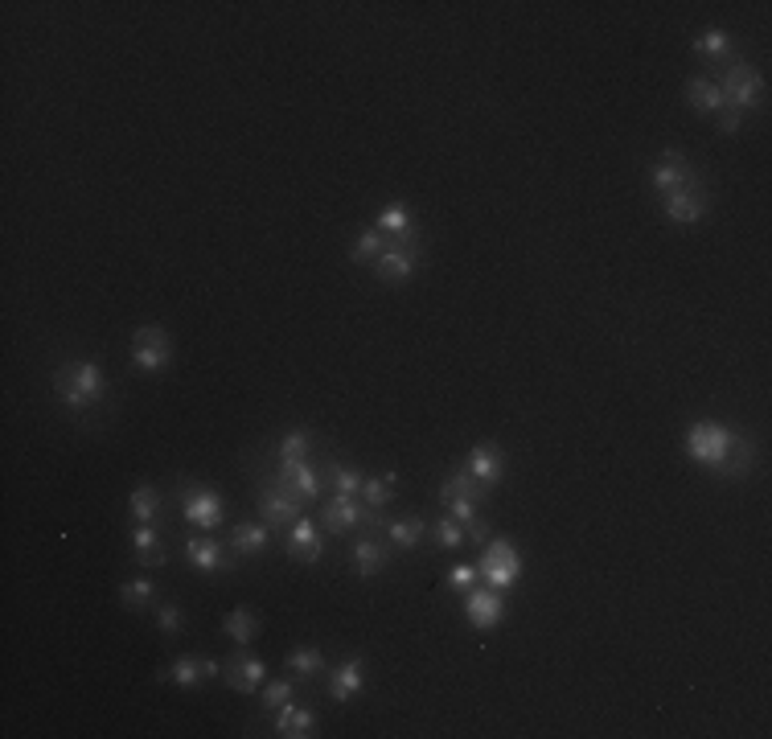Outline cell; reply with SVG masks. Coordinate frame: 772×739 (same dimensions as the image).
<instances>
[{
    "label": "cell",
    "mask_w": 772,
    "mask_h": 739,
    "mask_svg": "<svg viewBox=\"0 0 772 739\" xmlns=\"http://www.w3.org/2000/svg\"><path fill=\"white\" fill-rule=\"evenodd\" d=\"M54 391L62 399V407L70 411H91L103 403L107 395V378L99 370V362H87V358H70L54 370Z\"/></svg>",
    "instance_id": "obj_1"
},
{
    "label": "cell",
    "mask_w": 772,
    "mask_h": 739,
    "mask_svg": "<svg viewBox=\"0 0 772 739\" xmlns=\"http://www.w3.org/2000/svg\"><path fill=\"white\" fill-rule=\"evenodd\" d=\"M719 91H723V103L736 107L740 115H748V111H756V107L764 103V79H760V70L748 66V62H740V58L723 70Z\"/></svg>",
    "instance_id": "obj_2"
},
{
    "label": "cell",
    "mask_w": 772,
    "mask_h": 739,
    "mask_svg": "<svg viewBox=\"0 0 772 739\" xmlns=\"http://www.w3.org/2000/svg\"><path fill=\"white\" fill-rule=\"evenodd\" d=\"M321 526H325L329 534H345V530H382L378 510H370L362 497H345V493H333V497L321 505Z\"/></svg>",
    "instance_id": "obj_3"
},
{
    "label": "cell",
    "mask_w": 772,
    "mask_h": 739,
    "mask_svg": "<svg viewBox=\"0 0 772 739\" xmlns=\"http://www.w3.org/2000/svg\"><path fill=\"white\" fill-rule=\"evenodd\" d=\"M477 575L489 583V588L506 592L510 583H518V579H522V555L510 547L506 538H489L485 547H481V563H477Z\"/></svg>",
    "instance_id": "obj_4"
},
{
    "label": "cell",
    "mask_w": 772,
    "mask_h": 739,
    "mask_svg": "<svg viewBox=\"0 0 772 739\" xmlns=\"http://www.w3.org/2000/svg\"><path fill=\"white\" fill-rule=\"evenodd\" d=\"M731 440H736V427H727V423H715V419H703V423H694L690 432H686V452L707 464V469H719Z\"/></svg>",
    "instance_id": "obj_5"
},
{
    "label": "cell",
    "mask_w": 772,
    "mask_h": 739,
    "mask_svg": "<svg viewBox=\"0 0 772 739\" xmlns=\"http://www.w3.org/2000/svg\"><path fill=\"white\" fill-rule=\"evenodd\" d=\"M423 259V247L411 239V235H399V239H386V251L378 255V263H374V276L382 280V284H403L411 271H415V263Z\"/></svg>",
    "instance_id": "obj_6"
},
{
    "label": "cell",
    "mask_w": 772,
    "mask_h": 739,
    "mask_svg": "<svg viewBox=\"0 0 772 739\" xmlns=\"http://www.w3.org/2000/svg\"><path fill=\"white\" fill-rule=\"evenodd\" d=\"M132 362L144 370V374H161L169 362H173V341L161 325H140L132 333Z\"/></svg>",
    "instance_id": "obj_7"
},
{
    "label": "cell",
    "mask_w": 772,
    "mask_h": 739,
    "mask_svg": "<svg viewBox=\"0 0 772 739\" xmlns=\"http://www.w3.org/2000/svg\"><path fill=\"white\" fill-rule=\"evenodd\" d=\"M485 497V485L481 481H473L469 473H452L444 485H440V501L452 510V518L456 522H477V501Z\"/></svg>",
    "instance_id": "obj_8"
},
{
    "label": "cell",
    "mask_w": 772,
    "mask_h": 739,
    "mask_svg": "<svg viewBox=\"0 0 772 739\" xmlns=\"http://www.w3.org/2000/svg\"><path fill=\"white\" fill-rule=\"evenodd\" d=\"M181 514L198 530H214L226 518V501L214 489H206V485H185L181 489Z\"/></svg>",
    "instance_id": "obj_9"
},
{
    "label": "cell",
    "mask_w": 772,
    "mask_h": 739,
    "mask_svg": "<svg viewBox=\"0 0 772 739\" xmlns=\"http://www.w3.org/2000/svg\"><path fill=\"white\" fill-rule=\"evenodd\" d=\"M300 510H304V501H300L296 493H288L280 481H267V485H263V493H259V514H263V522L272 526V530H288V526L300 518Z\"/></svg>",
    "instance_id": "obj_10"
},
{
    "label": "cell",
    "mask_w": 772,
    "mask_h": 739,
    "mask_svg": "<svg viewBox=\"0 0 772 739\" xmlns=\"http://www.w3.org/2000/svg\"><path fill=\"white\" fill-rule=\"evenodd\" d=\"M662 210H666L670 222H682V226L699 222V218L707 214V185H703V177H690L682 189L666 193V198H662Z\"/></svg>",
    "instance_id": "obj_11"
},
{
    "label": "cell",
    "mask_w": 772,
    "mask_h": 739,
    "mask_svg": "<svg viewBox=\"0 0 772 739\" xmlns=\"http://www.w3.org/2000/svg\"><path fill=\"white\" fill-rule=\"evenodd\" d=\"M465 612H469V620H473V629H481V633H489V629H497L501 625V612H506V600H501V592L497 588H473V592H465Z\"/></svg>",
    "instance_id": "obj_12"
},
{
    "label": "cell",
    "mask_w": 772,
    "mask_h": 739,
    "mask_svg": "<svg viewBox=\"0 0 772 739\" xmlns=\"http://www.w3.org/2000/svg\"><path fill=\"white\" fill-rule=\"evenodd\" d=\"M222 678H226V686L251 694L255 686H263L267 666H263L255 653H230V657H222Z\"/></svg>",
    "instance_id": "obj_13"
},
{
    "label": "cell",
    "mask_w": 772,
    "mask_h": 739,
    "mask_svg": "<svg viewBox=\"0 0 772 739\" xmlns=\"http://www.w3.org/2000/svg\"><path fill=\"white\" fill-rule=\"evenodd\" d=\"M690 177H699V173H694V165H690L686 152H666V157L649 169V185L658 189L662 198H666V193H674V189H682Z\"/></svg>",
    "instance_id": "obj_14"
},
{
    "label": "cell",
    "mask_w": 772,
    "mask_h": 739,
    "mask_svg": "<svg viewBox=\"0 0 772 739\" xmlns=\"http://www.w3.org/2000/svg\"><path fill=\"white\" fill-rule=\"evenodd\" d=\"M185 563H189L193 571H202V575H210V571H235V563L222 555V542H214V538H206V534L185 538Z\"/></svg>",
    "instance_id": "obj_15"
},
{
    "label": "cell",
    "mask_w": 772,
    "mask_h": 739,
    "mask_svg": "<svg viewBox=\"0 0 772 739\" xmlns=\"http://www.w3.org/2000/svg\"><path fill=\"white\" fill-rule=\"evenodd\" d=\"M288 551H292V559H300V563H317V559L325 555V538H321V530H317L313 518L300 514V518L288 526Z\"/></svg>",
    "instance_id": "obj_16"
},
{
    "label": "cell",
    "mask_w": 772,
    "mask_h": 739,
    "mask_svg": "<svg viewBox=\"0 0 772 739\" xmlns=\"http://www.w3.org/2000/svg\"><path fill=\"white\" fill-rule=\"evenodd\" d=\"M161 678H169V682H177L181 690H193L202 678H222V661H214V657H177L173 666L161 674Z\"/></svg>",
    "instance_id": "obj_17"
},
{
    "label": "cell",
    "mask_w": 772,
    "mask_h": 739,
    "mask_svg": "<svg viewBox=\"0 0 772 739\" xmlns=\"http://www.w3.org/2000/svg\"><path fill=\"white\" fill-rule=\"evenodd\" d=\"M465 473H469L473 481H481L485 489H493L501 477H506V456H501V448H497V444H477V448L469 452Z\"/></svg>",
    "instance_id": "obj_18"
},
{
    "label": "cell",
    "mask_w": 772,
    "mask_h": 739,
    "mask_svg": "<svg viewBox=\"0 0 772 739\" xmlns=\"http://www.w3.org/2000/svg\"><path fill=\"white\" fill-rule=\"evenodd\" d=\"M362 682H366V661L362 657H345L341 666L329 674V698H333V703H350V698L362 694Z\"/></svg>",
    "instance_id": "obj_19"
},
{
    "label": "cell",
    "mask_w": 772,
    "mask_h": 739,
    "mask_svg": "<svg viewBox=\"0 0 772 739\" xmlns=\"http://www.w3.org/2000/svg\"><path fill=\"white\" fill-rule=\"evenodd\" d=\"M276 481L288 489V493H296L300 501H313V497H321V473L313 469L308 460H296V464H280L276 469Z\"/></svg>",
    "instance_id": "obj_20"
},
{
    "label": "cell",
    "mask_w": 772,
    "mask_h": 739,
    "mask_svg": "<svg viewBox=\"0 0 772 739\" xmlns=\"http://www.w3.org/2000/svg\"><path fill=\"white\" fill-rule=\"evenodd\" d=\"M386 563H391V551H386V542L378 538V530H370V534H362V538L354 542V571H358L362 579L378 575Z\"/></svg>",
    "instance_id": "obj_21"
},
{
    "label": "cell",
    "mask_w": 772,
    "mask_h": 739,
    "mask_svg": "<svg viewBox=\"0 0 772 739\" xmlns=\"http://www.w3.org/2000/svg\"><path fill=\"white\" fill-rule=\"evenodd\" d=\"M132 551H136V563H140V567H165V547H161L157 522H140V526L132 530Z\"/></svg>",
    "instance_id": "obj_22"
},
{
    "label": "cell",
    "mask_w": 772,
    "mask_h": 739,
    "mask_svg": "<svg viewBox=\"0 0 772 739\" xmlns=\"http://www.w3.org/2000/svg\"><path fill=\"white\" fill-rule=\"evenodd\" d=\"M313 727H317V715L308 707L284 703L276 711V735H284V739H304V735H313Z\"/></svg>",
    "instance_id": "obj_23"
},
{
    "label": "cell",
    "mask_w": 772,
    "mask_h": 739,
    "mask_svg": "<svg viewBox=\"0 0 772 739\" xmlns=\"http://www.w3.org/2000/svg\"><path fill=\"white\" fill-rule=\"evenodd\" d=\"M752 464H756V444L736 432V440H731V448H727V456H723V464H719L715 473H723V477H748Z\"/></svg>",
    "instance_id": "obj_24"
},
{
    "label": "cell",
    "mask_w": 772,
    "mask_h": 739,
    "mask_svg": "<svg viewBox=\"0 0 772 739\" xmlns=\"http://www.w3.org/2000/svg\"><path fill=\"white\" fill-rule=\"evenodd\" d=\"M267 534H272L267 522H239L226 542H230V551H239V555H259L267 547Z\"/></svg>",
    "instance_id": "obj_25"
},
{
    "label": "cell",
    "mask_w": 772,
    "mask_h": 739,
    "mask_svg": "<svg viewBox=\"0 0 772 739\" xmlns=\"http://www.w3.org/2000/svg\"><path fill=\"white\" fill-rule=\"evenodd\" d=\"M386 542L391 547H399V551H415L419 542H423V534H428V522L423 518H395V522H386Z\"/></svg>",
    "instance_id": "obj_26"
},
{
    "label": "cell",
    "mask_w": 772,
    "mask_h": 739,
    "mask_svg": "<svg viewBox=\"0 0 772 739\" xmlns=\"http://www.w3.org/2000/svg\"><path fill=\"white\" fill-rule=\"evenodd\" d=\"M686 95H690V107L699 111V115H719V111L727 107L715 79H690V83H686Z\"/></svg>",
    "instance_id": "obj_27"
},
{
    "label": "cell",
    "mask_w": 772,
    "mask_h": 739,
    "mask_svg": "<svg viewBox=\"0 0 772 739\" xmlns=\"http://www.w3.org/2000/svg\"><path fill=\"white\" fill-rule=\"evenodd\" d=\"M321 485H333V489H337V493H345V497H362L366 477H362L358 469H350V464L329 460V464H325V473H321Z\"/></svg>",
    "instance_id": "obj_28"
},
{
    "label": "cell",
    "mask_w": 772,
    "mask_h": 739,
    "mask_svg": "<svg viewBox=\"0 0 772 739\" xmlns=\"http://www.w3.org/2000/svg\"><path fill=\"white\" fill-rule=\"evenodd\" d=\"M694 50H699L703 58L711 62H736V42H731V33L727 29H703L699 33V42H694Z\"/></svg>",
    "instance_id": "obj_29"
},
{
    "label": "cell",
    "mask_w": 772,
    "mask_h": 739,
    "mask_svg": "<svg viewBox=\"0 0 772 739\" xmlns=\"http://www.w3.org/2000/svg\"><path fill=\"white\" fill-rule=\"evenodd\" d=\"M222 633L235 641V645H251V641L259 637V616H255L251 608H235V612L222 620Z\"/></svg>",
    "instance_id": "obj_30"
},
{
    "label": "cell",
    "mask_w": 772,
    "mask_h": 739,
    "mask_svg": "<svg viewBox=\"0 0 772 739\" xmlns=\"http://www.w3.org/2000/svg\"><path fill=\"white\" fill-rule=\"evenodd\" d=\"M128 514H132L136 522H161V493L152 489V485L132 489V497H128Z\"/></svg>",
    "instance_id": "obj_31"
},
{
    "label": "cell",
    "mask_w": 772,
    "mask_h": 739,
    "mask_svg": "<svg viewBox=\"0 0 772 739\" xmlns=\"http://www.w3.org/2000/svg\"><path fill=\"white\" fill-rule=\"evenodd\" d=\"M395 485H399V477H395V473L366 477V485H362V501L370 505V510H382V505H391V501H395Z\"/></svg>",
    "instance_id": "obj_32"
},
{
    "label": "cell",
    "mask_w": 772,
    "mask_h": 739,
    "mask_svg": "<svg viewBox=\"0 0 772 739\" xmlns=\"http://www.w3.org/2000/svg\"><path fill=\"white\" fill-rule=\"evenodd\" d=\"M321 666H325V653L321 649H313V645H304V649H292L288 653V670L296 674V678H317L321 674Z\"/></svg>",
    "instance_id": "obj_33"
},
{
    "label": "cell",
    "mask_w": 772,
    "mask_h": 739,
    "mask_svg": "<svg viewBox=\"0 0 772 739\" xmlns=\"http://www.w3.org/2000/svg\"><path fill=\"white\" fill-rule=\"evenodd\" d=\"M120 600H124V608H132V612H140V608H148L152 600H157V583L152 579H128V583H120Z\"/></svg>",
    "instance_id": "obj_34"
},
{
    "label": "cell",
    "mask_w": 772,
    "mask_h": 739,
    "mask_svg": "<svg viewBox=\"0 0 772 739\" xmlns=\"http://www.w3.org/2000/svg\"><path fill=\"white\" fill-rule=\"evenodd\" d=\"M382 251H386V235H382L378 226H370V230H362V235L354 239L350 259H354V263H378Z\"/></svg>",
    "instance_id": "obj_35"
},
{
    "label": "cell",
    "mask_w": 772,
    "mask_h": 739,
    "mask_svg": "<svg viewBox=\"0 0 772 739\" xmlns=\"http://www.w3.org/2000/svg\"><path fill=\"white\" fill-rule=\"evenodd\" d=\"M378 230L386 239H399V235H411V214L403 202H391V206H382L378 214Z\"/></svg>",
    "instance_id": "obj_36"
},
{
    "label": "cell",
    "mask_w": 772,
    "mask_h": 739,
    "mask_svg": "<svg viewBox=\"0 0 772 739\" xmlns=\"http://www.w3.org/2000/svg\"><path fill=\"white\" fill-rule=\"evenodd\" d=\"M308 448H313V436L304 427H292L280 444V464H296V460H308Z\"/></svg>",
    "instance_id": "obj_37"
},
{
    "label": "cell",
    "mask_w": 772,
    "mask_h": 739,
    "mask_svg": "<svg viewBox=\"0 0 772 739\" xmlns=\"http://www.w3.org/2000/svg\"><path fill=\"white\" fill-rule=\"evenodd\" d=\"M432 534H436V547H444V551H456L460 542H469L465 522H456V518H440V522L432 526Z\"/></svg>",
    "instance_id": "obj_38"
},
{
    "label": "cell",
    "mask_w": 772,
    "mask_h": 739,
    "mask_svg": "<svg viewBox=\"0 0 772 739\" xmlns=\"http://www.w3.org/2000/svg\"><path fill=\"white\" fill-rule=\"evenodd\" d=\"M296 698V682L292 678H280V682H272L263 690V711H280L284 703H292Z\"/></svg>",
    "instance_id": "obj_39"
},
{
    "label": "cell",
    "mask_w": 772,
    "mask_h": 739,
    "mask_svg": "<svg viewBox=\"0 0 772 739\" xmlns=\"http://www.w3.org/2000/svg\"><path fill=\"white\" fill-rule=\"evenodd\" d=\"M157 629H161L165 637H177V633H181V608H177L173 600L157 604Z\"/></svg>",
    "instance_id": "obj_40"
},
{
    "label": "cell",
    "mask_w": 772,
    "mask_h": 739,
    "mask_svg": "<svg viewBox=\"0 0 772 739\" xmlns=\"http://www.w3.org/2000/svg\"><path fill=\"white\" fill-rule=\"evenodd\" d=\"M448 583H452L456 592H473V583H477V567H473V563H460V567H452Z\"/></svg>",
    "instance_id": "obj_41"
},
{
    "label": "cell",
    "mask_w": 772,
    "mask_h": 739,
    "mask_svg": "<svg viewBox=\"0 0 772 739\" xmlns=\"http://www.w3.org/2000/svg\"><path fill=\"white\" fill-rule=\"evenodd\" d=\"M740 120H744V115H740L736 107H723V111H719V128H723V132H736Z\"/></svg>",
    "instance_id": "obj_42"
}]
</instances>
